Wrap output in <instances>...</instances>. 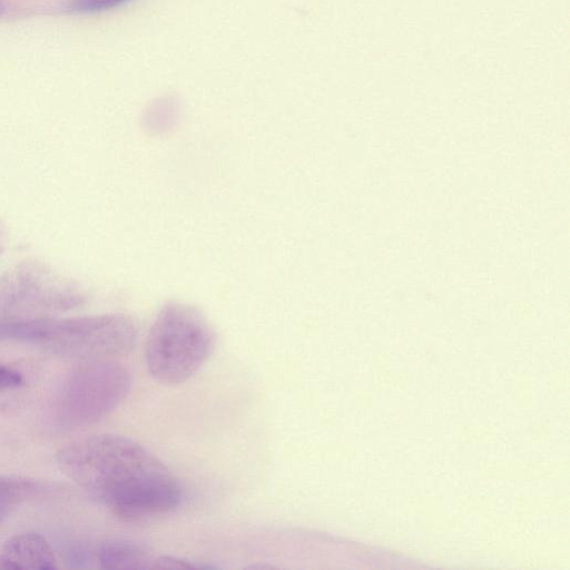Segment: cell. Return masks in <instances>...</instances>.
<instances>
[{"instance_id": "1", "label": "cell", "mask_w": 570, "mask_h": 570, "mask_svg": "<svg viewBox=\"0 0 570 570\" xmlns=\"http://www.w3.org/2000/svg\"><path fill=\"white\" fill-rule=\"evenodd\" d=\"M61 471L92 499L127 521L155 518L181 502L178 480L153 453L131 439L97 434L60 449Z\"/></svg>"}, {"instance_id": "2", "label": "cell", "mask_w": 570, "mask_h": 570, "mask_svg": "<svg viewBox=\"0 0 570 570\" xmlns=\"http://www.w3.org/2000/svg\"><path fill=\"white\" fill-rule=\"evenodd\" d=\"M137 325L125 314L0 320V340L16 341L51 354L85 361L111 360L131 352Z\"/></svg>"}, {"instance_id": "3", "label": "cell", "mask_w": 570, "mask_h": 570, "mask_svg": "<svg viewBox=\"0 0 570 570\" xmlns=\"http://www.w3.org/2000/svg\"><path fill=\"white\" fill-rule=\"evenodd\" d=\"M215 344V331L197 307L169 302L160 308L147 334V370L164 385L181 384L205 364Z\"/></svg>"}, {"instance_id": "4", "label": "cell", "mask_w": 570, "mask_h": 570, "mask_svg": "<svg viewBox=\"0 0 570 570\" xmlns=\"http://www.w3.org/2000/svg\"><path fill=\"white\" fill-rule=\"evenodd\" d=\"M129 370L112 360L88 361L69 372L49 406L50 420L61 430L95 423L112 412L128 395Z\"/></svg>"}, {"instance_id": "5", "label": "cell", "mask_w": 570, "mask_h": 570, "mask_svg": "<svg viewBox=\"0 0 570 570\" xmlns=\"http://www.w3.org/2000/svg\"><path fill=\"white\" fill-rule=\"evenodd\" d=\"M86 301L76 281L37 259H24L0 276V320L52 316Z\"/></svg>"}, {"instance_id": "6", "label": "cell", "mask_w": 570, "mask_h": 570, "mask_svg": "<svg viewBox=\"0 0 570 570\" xmlns=\"http://www.w3.org/2000/svg\"><path fill=\"white\" fill-rule=\"evenodd\" d=\"M56 568L52 549L39 533L24 532L13 535L0 550V569L50 570Z\"/></svg>"}, {"instance_id": "7", "label": "cell", "mask_w": 570, "mask_h": 570, "mask_svg": "<svg viewBox=\"0 0 570 570\" xmlns=\"http://www.w3.org/2000/svg\"><path fill=\"white\" fill-rule=\"evenodd\" d=\"M97 557L101 568L112 570L155 569L157 560L145 546L126 540L105 541Z\"/></svg>"}, {"instance_id": "8", "label": "cell", "mask_w": 570, "mask_h": 570, "mask_svg": "<svg viewBox=\"0 0 570 570\" xmlns=\"http://www.w3.org/2000/svg\"><path fill=\"white\" fill-rule=\"evenodd\" d=\"M51 490L50 485L35 479L0 475V519L11 508L39 497Z\"/></svg>"}, {"instance_id": "9", "label": "cell", "mask_w": 570, "mask_h": 570, "mask_svg": "<svg viewBox=\"0 0 570 570\" xmlns=\"http://www.w3.org/2000/svg\"><path fill=\"white\" fill-rule=\"evenodd\" d=\"M128 0H73L69 9L75 13H96L116 8Z\"/></svg>"}, {"instance_id": "10", "label": "cell", "mask_w": 570, "mask_h": 570, "mask_svg": "<svg viewBox=\"0 0 570 570\" xmlns=\"http://www.w3.org/2000/svg\"><path fill=\"white\" fill-rule=\"evenodd\" d=\"M23 382L22 375L3 364L0 363V387L1 389H11L21 385Z\"/></svg>"}, {"instance_id": "11", "label": "cell", "mask_w": 570, "mask_h": 570, "mask_svg": "<svg viewBox=\"0 0 570 570\" xmlns=\"http://www.w3.org/2000/svg\"><path fill=\"white\" fill-rule=\"evenodd\" d=\"M7 244V230L6 226L0 219V254L3 252Z\"/></svg>"}, {"instance_id": "12", "label": "cell", "mask_w": 570, "mask_h": 570, "mask_svg": "<svg viewBox=\"0 0 570 570\" xmlns=\"http://www.w3.org/2000/svg\"><path fill=\"white\" fill-rule=\"evenodd\" d=\"M4 12V6L2 4V2L0 1V16H2Z\"/></svg>"}]
</instances>
